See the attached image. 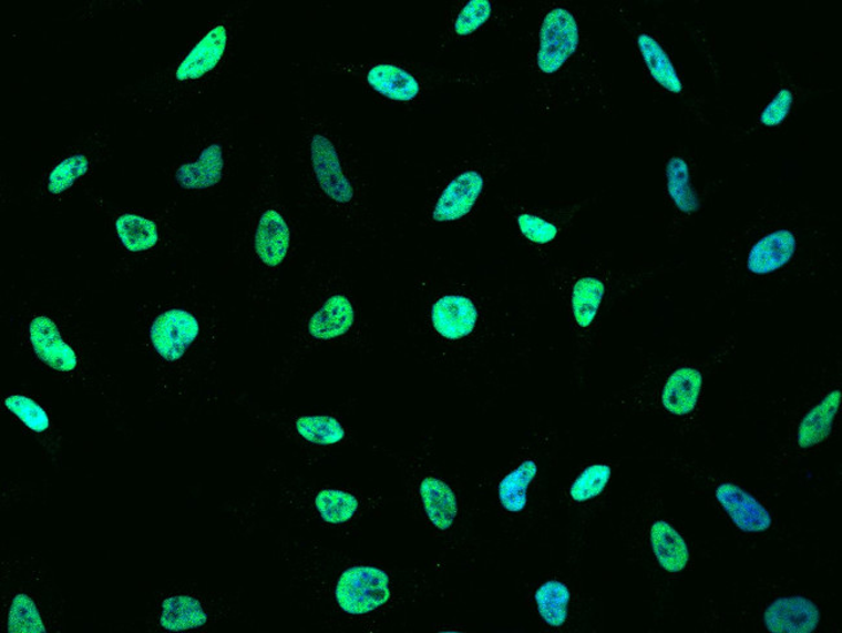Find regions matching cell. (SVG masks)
Returning <instances> with one entry per match:
<instances>
[{
    "instance_id": "cell-6",
    "label": "cell",
    "mask_w": 842,
    "mask_h": 633,
    "mask_svg": "<svg viewBox=\"0 0 842 633\" xmlns=\"http://www.w3.org/2000/svg\"><path fill=\"white\" fill-rule=\"evenodd\" d=\"M392 598L384 570L355 566L343 571L335 590L337 606L349 615H366L388 604Z\"/></svg>"
},
{
    "instance_id": "cell-19",
    "label": "cell",
    "mask_w": 842,
    "mask_h": 633,
    "mask_svg": "<svg viewBox=\"0 0 842 633\" xmlns=\"http://www.w3.org/2000/svg\"><path fill=\"white\" fill-rule=\"evenodd\" d=\"M650 547L658 564L668 573H680L690 561L686 540L666 521H657L650 528Z\"/></svg>"
},
{
    "instance_id": "cell-24",
    "label": "cell",
    "mask_w": 842,
    "mask_h": 633,
    "mask_svg": "<svg viewBox=\"0 0 842 633\" xmlns=\"http://www.w3.org/2000/svg\"><path fill=\"white\" fill-rule=\"evenodd\" d=\"M294 427L298 437L311 446L333 447L347 439L346 426L333 416H301Z\"/></svg>"
},
{
    "instance_id": "cell-4",
    "label": "cell",
    "mask_w": 842,
    "mask_h": 633,
    "mask_svg": "<svg viewBox=\"0 0 842 633\" xmlns=\"http://www.w3.org/2000/svg\"><path fill=\"white\" fill-rule=\"evenodd\" d=\"M295 232L288 212L277 196L265 197L253 217L250 248L259 269L277 274L294 254Z\"/></svg>"
},
{
    "instance_id": "cell-7",
    "label": "cell",
    "mask_w": 842,
    "mask_h": 633,
    "mask_svg": "<svg viewBox=\"0 0 842 633\" xmlns=\"http://www.w3.org/2000/svg\"><path fill=\"white\" fill-rule=\"evenodd\" d=\"M332 68L337 73L356 78L374 93L392 102L411 103L417 101L423 90L415 74L393 63H336Z\"/></svg>"
},
{
    "instance_id": "cell-21",
    "label": "cell",
    "mask_w": 842,
    "mask_h": 633,
    "mask_svg": "<svg viewBox=\"0 0 842 633\" xmlns=\"http://www.w3.org/2000/svg\"><path fill=\"white\" fill-rule=\"evenodd\" d=\"M537 474V462L525 460L501 480L497 498L505 512L514 514L524 512L527 506V490Z\"/></svg>"
},
{
    "instance_id": "cell-23",
    "label": "cell",
    "mask_w": 842,
    "mask_h": 633,
    "mask_svg": "<svg viewBox=\"0 0 842 633\" xmlns=\"http://www.w3.org/2000/svg\"><path fill=\"white\" fill-rule=\"evenodd\" d=\"M604 296H606V286L596 277L579 278L573 286L571 305L574 321L579 329H588L594 324Z\"/></svg>"
},
{
    "instance_id": "cell-11",
    "label": "cell",
    "mask_w": 842,
    "mask_h": 633,
    "mask_svg": "<svg viewBox=\"0 0 842 633\" xmlns=\"http://www.w3.org/2000/svg\"><path fill=\"white\" fill-rule=\"evenodd\" d=\"M480 313L471 297L446 294L431 307V324L441 338L456 341L471 337L479 324Z\"/></svg>"
},
{
    "instance_id": "cell-15",
    "label": "cell",
    "mask_w": 842,
    "mask_h": 633,
    "mask_svg": "<svg viewBox=\"0 0 842 633\" xmlns=\"http://www.w3.org/2000/svg\"><path fill=\"white\" fill-rule=\"evenodd\" d=\"M798 249V239L790 231L769 233L749 251L747 269L756 276H768L782 269L792 261Z\"/></svg>"
},
{
    "instance_id": "cell-35",
    "label": "cell",
    "mask_w": 842,
    "mask_h": 633,
    "mask_svg": "<svg viewBox=\"0 0 842 633\" xmlns=\"http://www.w3.org/2000/svg\"><path fill=\"white\" fill-rule=\"evenodd\" d=\"M793 104V94L791 90L782 89L777 96L768 104L761 114V122L764 126H778L790 114Z\"/></svg>"
},
{
    "instance_id": "cell-1",
    "label": "cell",
    "mask_w": 842,
    "mask_h": 633,
    "mask_svg": "<svg viewBox=\"0 0 842 633\" xmlns=\"http://www.w3.org/2000/svg\"><path fill=\"white\" fill-rule=\"evenodd\" d=\"M346 142L324 119H310L304 131L302 166L319 207L343 224L359 215L361 190Z\"/></svg>"
},
{
    "instance_id": "cell-20",
    "label": "cell",
    "mask_w": 842,
    "mask_h": 633,
    "mask_svg": "<svg viewBox=\"0 0 842 633\" xmlns=\"http://www.w3.org/2000/svg\"><path fill=\"white\" fill-rule=\"evenodd\" d=\"M840 402L841 391L833 390L818 406L808 411L799 426L798 445L800 448L815 447L830 437Z\"/></svg>"
},
{
    "instance_id": "cell-26",
    "label": "cell",
    "mask_w": 842,
    "mask_h": 633,
    "mask_svg": "<svg viewBox=\"0 0 842 633\" xmlns=\"http://www.w3.org/2000/svg\"><path fill=\"white\" fill-rule=\"evenodd\" d=\"M116 233L122 246L133 254L155 248L160 239L157 225L134 213H125L117 218Z\"/></svg>"
},
{
    "instance_id": "cell-5",
    "label": "cell",
    "mask_w": 842,
    "mask_h": 633,
    "mask_svg": "<svg viewBox=\"0 0 842 633\" xmlns=\"http://www.w3.org/2000/svg\"><path fill=\"white\" fill-rule=\"evenodd\" d=\"M203 338V323L193 310L168 308L153 319L148 339L155 354L165 363H178Z\"/></svg>"
},
{
    "instance_id": "cell-18",
    "label": "cell",
    "mask_w": 842,
    "mask_h": 633,
    "mask_svg": "<svg viewBox=\"0 0 842 633\" xmlns=\"http://www.w3.org/2000/svg\"><path fill=\"white\" fill-rule=\"evenodd\" d=\"M428 520L440 531L453 528L459 513L456 494L443 480L427 477L419 488Z\"/></svg>"
},
{
    "instance_id": "cell-32",
    "label": "cell",
    "mask_w": 842,
    "mask_h": 633,
    "mask_svg": "<svg viewBox=\"0 0 842 633\" xmlns=\"http://www.w3.org/2000/svg\"><path fill=\"white\" fill-rule=\"evenodd\" d=\"M4 407L30 431L44 433L50 430L51 421L40 404L24 395H10L4 399Z\"/></svg>"
},
{
    "instance_id": "cell-25",
    "label": "cell",
    "mask_w": 842,
    "mask_h": 633,
    "mask_svg": "<svg viewBox=\"0 0 842 633\" xmlns=\"http://www.w3.org/2000/svg\"><path fill=\"white\" fill-rule=\"evenodd\" d=\"M535 605L550 627H563L569 615L571 591L558 581H547L534 593Z\"/></svg>"
},
{
    "instance_id": "cell-16",
    "label": "cell",
    "mask_w": 842,
    "mask_h": 633,
    "mask_svg": "<svg viewBox=\"0 0 842 633\" xmlns=\"http://www.w3.org/2000/svg\"><path fill=\"white\" fill-rule=\"evenodd\" d=\"M209 614L201 600L193 594H172L161 601L156 613L160 630L182 632L204 627Z\"/></svg>"
},
{
    "instance_id": "cell-10",
    "label": "cell",
    "mask_w": 842,
    "mask_h": 633,
    "mask_svg": "<svg viewBox=\"0 0 842 633\" xmlns=\"http://www.w3.org/2000/svg\"><path fill=\"white\" fill-rule=\"evenodd\" d=\"M28 334L30 348L48 368L61 374H72L79 368V356L68 345L51 317L37 316L30 319Z\"/></svg>"
},
{
    "instance_id": "cell-3",
    "label": "cell",
    "mask_w": 842,
    "mask_h": 633,
    "mask_svg": "<svg viewBox=\"0 0 842 633\" xmlns=\"http://www.w3.org/2000/svg\"><path fill=\"white\" fill-rule=\"evenodd\" d=\"M358 305L340 277L318 282L302 312L301 334L311 345L346 340L357 330Z\"/></svg>"
},
{
    "instance_id": "cell-33",
    "label": "cell",
    "mask_w": 842,
    "mask_h": 633,
    "mask_svg": "<svg viewBox=\"0 0 842 633\" xmlns=\"http://www.w3.org/2000/svg\"><path fill=\"white\" fill-rule=\"evenodd\" d=\"M492 12V3L487 0H471L459 11L451 30L455 37H469L486 24Z\"/></svg>"
},
{
    "instance_id": "cell-14",
    "label": "cell",
    "mask_w": 842,
    "mask_h": 633,
    "mask_svg": "<svg viewBox=\"0 0 842 633\" xmlns=\"http://www.w3.org/2000/svg\"><path fill=\"white\" fill-rule=\"evenodd\" d=\"M770 632L810 633L821 622V613L813 601L802 596L780 598L771 602L763 614Z\"/></svg>"
},
{
    "instance_id": "cell-17",
    "label": "cell",
    "mask_w": 842,
    "mask_h": 633,
    "mask_svg": "<svg viewBox=\"0 0 842 633\" xmlns=\"http://www.w3.org/2000/svg\"><path fill=\"white\" fill-rule=\"evenodd\" d=\"M702 382V374L690 366L674 371L663 388L664 409L674 416L692 414L700 399Z\"/></svg>"
},
{
    "instance_id": "cell-31",
    "label": "cell",
    "mask_w": 842,
    "mask_h": 633,
    "mask_svg": "<svg viewBox=\"0 0 842 633\" xmlns=\"http://www.w3.org/2000/svg\"><path fill=\"white\" fill-rule=\"evenodd\" d=\"M612 477V469L606 463L589 464L571 486L573 501L586 502L598 498L606 490Z\"/></svg>"
},
{
    "instance_id": "cell-9",
    "label": "cell",
    "mask_w": 842,
    "mask_h": 633,
    "mask_svg": "<svg viewBox=\"0 0 842 633\" xmlns=\"http://www.w3.org/2000/svg\"><path fill=\"white\" fill-rule=\"evenodd\" d=\"M229 160L232 147L227 142L208 141L198 149L194 157L178 165L174 172V180L186 192H210L225 181Z\"/></svg>"
},
{
    "instance_id": "cell-34",
    "label": "cell",
    "mask_w": 842,
    "mask_h": 633,
    "mask_svg": "<svg viewBox=\"0 0 842 633\" xmlns=\"http://www.w3.org/2000/svg\"><path fill=\"white\" fill-rule=\"evenodd\" d=\"M517 226L525 238L535 244L551 243L558 234V228L554 224L530 213H523L517 217Z\"/></svg>"
},
{
    "instance_id": "cell-2",
    "label": "cell",
    "mask_w": 842,
    "mask_h": 633,
    "mask_svg": "<svg viewBox=\"0 0 842 633\" xmlns=\"http://www.w3.org/2000/svg\"><path fill=\"white\" fill-rule=\"evenodd\" d=\"M237 35V14L225 13L209 27L175 65L173 82L189 98L202 94L218 78L232 58Z\"/></svg>"
},
{
    "instance_id": "cell-27",
    "label": "cell",
    "mask_w": 842,
    "mask_h": 633,
    "mask_svg": "<svg viewBox=\"0 0 842 633\" xmlns=\"http://www.w3.org/2000/svg\"><path fill=\"white\" fill-rule=\"evenodd\" d=\"M666 186L671 201L680 212L699 211L700 200L691 186L690 167L682 157H671L666 164Z\"/></svg>"
},
{
    "instance_id": "cell-22",
    "label": "cell",
    "mask_w": 842,
    "mask_h": 633,
    "mask_svg": "<svg viewBox=\"0 0 842 633\" xmlns=\"http://www.w3.org/2000/svg\"><path fill=\"white\" fill-rule=\"evenodd\" d=\"M638 45L643 60H645L654 80L660 83L664 89L670 91V93H682L684 83L680 81L679 74L676 68H674L668 53L663 49V45L648 34H640L638 37Z\"/></svg>"
},
{
    "instance_id": "cell-13",
    "label": "cell",
    "mask_w": 842,
    "mask_h": 633,
    "mask_svg": "<svg viewBox=\"0 0 842 633\" xmlns=\"http://www.w3.org/2000/svg\"><path fill=\"white\" fill-rule=\"evenodd\" d=\"M716 499L735 525L742 532L760 533L771 528L769 510L752 494L737 484L725 483L717 488Z\"/></svg>"
},
{
    "instance_id": "cell-12",
    "label": "cell",
    "mask_w": 842,
    "mask_h": 633,
    "mask_svg": "<svg viewBox=\"0 0 842 633\" xmlns=\"http://www.w3.org/2000/svg\"><path fill=\"white\" fill-rule=\"evenodd\" d=\"M484 177L478 171H464L456 174L434 203L432 211L434 223H455L469 216L484 192Z\"/></svg>"
},
{
    "instance_id": "cell-30",
    "label": "cell",
    "mask_w": 842,
    "mask_h": 633,
    "mask_svg": "<svg viewBox=\"0 0 842 633\" xmlns=\"http://www.w3.org/2000/svg\"><path fill=\"white\" fill-rule=\"evenodd\" d=\"M90 159L84 154H73L64 157L52 167L48 180V192L60 195L73 187L90 171Z\"/></svg>"
},
{
    "instance_id": "cell-8",
    "label": "cell",
    "mask_w": 842,
    "mask_h": 633,
    "mask_svg": "<svg viewBox=\"0 0 842 633\" xmlns=\"http://www.w3.org/2000/svg\"><path fill=\"white\" fill-rule=\"evenodd\" d=\"M579 44V28L568 10L557 7L542 22L537 65L540 71L553 74L569 60Z\"/></svg>"
},
{
    "instance_id": "cell-28",
    "label": "cell",
    "mask_w": 842,
    "mask_h": 633,
    "mask_svg": "<svg viewBox=\"0 0 842 633\" xmlns=\"http://www.w3.org/2000/svg\"><path fill=\"white\" fill-rule=\"evenodd\" d=\"M7 631L10 632H45L48 624L37 601L27 592L13 594L7 605Z\"/></svg>"
},
{
    "instance_id": "cell-29",
    "label": "cell",
    "mask_w": 842,
    "mask_h": 633,
    "mask_svg": "<svg viewBox=\"0 0 842 633\" xmlns=\"http://www.w3.org/2000/svg\"><path fill=\"white\" fill-rule=\"evenodd\" d=\"M314 506L326 523L343 524L357 515L359 500L353 493L341 490H325L317 494Z\"/></svg>"
}]
</instances>
